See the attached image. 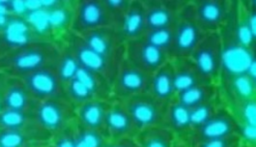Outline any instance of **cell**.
<instances>
[{"label": "cell", "instance_id": "cell-34", "mask_svg": "<svg viewBox=\"0 0 256 147\" xmlns=\"http://www.w3.org/2000/svg\"><path fill=\"white\" fill-rule=\"evenodd\" d=\"M104 147H140L134 138H123L110 140Z\"/></svg>", "mask_w": 256, "mask_h": 147}, {"label": "cell", "instance_id": "cell-1", "mask_svg": "<svg viewBox=\"0 0 256 147\" xmlns=\"http://www.w3.org/2000/svg\"><path fill=\"white\" fill-rule=\"evenodd\" d=\"M61 48L50 41L35 40L9 48L0 58V71L14 78L46 67H56Z\"/></svg>", "mask_w": 256, "mask_h": 147}, {"label": "cell", "instance_id": "cell-7", "mask_svg": "<svg viewBox=\"0 0 256 147\" xmlns=\"http://www.w3.org/2000/svg\"><path fill=\"white\" fill-rule=\"evenodd\" d=\"M121 102V101H120ZM138 132L146 128L164 126L170 104L164 103L149 93L122 101Z\"/></svg>", "mask_w": 256, "mask_h": 147}, {"label": "cell", "instance_id": "cell-31", "mask_svg": "<svg viewBox=\"0 0 256 147\" xmlns=\"http://www.w3.org/2000/svg\"><path fill=\"white\" fill-rule=\"evenodd\" d=\"M30 138L28 130H0V147L26 146Z\"/></svg>", "mask_w": 256, "mask_h": 147}, {"label": "cell", "instance_id": "cell-30", "mask_svg": "<svg viewBox=\"0 0 256 147\" xmlns=\"http://www.w3.org/2000/svg\"><path fill=\"white\" fill-rule=\"evenodd\" d=\"M220 106L218 104V101L214 100L213 102L201 104L196 108H190V124H192V131L203 125L206 121L213 116L218 110ZM190 131V132H192Z\"/></svg>", "mask_w": 256, "mask_h": 147}, {"label": "cell", "instance_id": "cell-17", "mask_svg": "<svg viewBox=\"0 0 256 147\" xmlns=\"http://www.w3.org/2000/svg\"><path fill=\"white\" fill-rule=\"evenodd\" d=\"M256 2H237L236 37L242 48L256 50Z\"/></svg>", "mask_w": 256, "mask_h": 147}, {"label": "cell", "instance_id": "cell-22", "mask_svg": "<svg viewBox=\"0 0 256 147\" xmlns=\"http://www.w3.org/2000/svg\"><path fill=\"white\" fill-rule=\"evenodd\" d=\"M110 103L104 100L93 99L78 106V118L80 127L104 132L106 112Z\"/></svg>", "mask_w": 256, "mask_h": 147}, {"label": "cell", "instance_id": "cell-21", "mask_svg": "<svg viewBox=\"0 0 256 147\" xmlns=\"http://www.w3.org/2000/svg\"><path fill=\"white\" fill-rule=\"evenodd\" d=\"M148 93L164 103L170 104L175 99L177 92L171 60L151 76Z\"/></svg>", "mask_w": 256, "mask_h": 147}, {"label": "cell", "instance_id": "cell-8", "mask_svg": "<svg viewBox=\"0 0 256 147\" xmlns=\"http://www.w3.org/2000/svg\"><path fill=\"white\" fill-rule=\"evenodd\" d=\"M151 76L124 58L112 86V97H114V101L122 102L132 97L148 93Z\"/></svg>", "mask_w": 256, "mask_h": 147}, {"label": "cell", "instance_id": "cell-2", "mask_svg": "<svg viewBox=\"0 0 256 147\" xmlns=\"http://www.w3.org/2000/svg\"><path fill=\"white\" fill-rule=\"evenodd\" d=\"M173 33L171 59L190 58L205 35L196 20L192 1H186L173 26Z\"/></svg>", "mask_w": 256, "mask_h": 147}, {"label": "cell", "instance_id": "cell-19", "mask_svg": "<svg viewBox=\"0 0 256 147\" xmlns=\"http://www.w3.org/2000/svg\"><path fill=\"white\" fill-rule=\"evenodd\" d=\"M36 102L29 94L20 78L4 80L1 89L2 108L16 110H30Z\"/></svg>", "mask_w": 256, "mask_h": 147}, {"label": "cell", "instance_id": "cell-13", "mask_svg": "<svg viewBox=\"0 0 256 147\" xmlns=\"http://www.w3.org/2000/svg\"><path fill=\"white\" fill-rule=\"evenodd\" d=\"M145 9L146 30L171 28L176 24L186 1L142 0Z\"/></svg>", "mask_w": 256, "mask_h": 147}, {"label": "cell", "instance_id": "cell-26", "mask_svg": "<svg viewBox=\"0 0 256 147\" xmlns=\"http://www.w3.org/2000/svg\"><path fill=\"white\" fill-rule=\"evenodd\" d=\"M34 121L30 110L2 108L0 110V130H28Z\"/></svg>", "mask_w": 256, "mask_h": 147}, {"label": "cell", "instance_id": "cell-23", "mask_svg": "<svg viewBox=\"0 0 256 147\" xmlns=\"http://www.w3.org/2000/svg\"><path fill=\"white\" fill-rule=\"evenodd\" d=\"M218 95L216 84H202L183 90L176 94L175 101L188 108L213 102Z\"/></svg>", "mask_w": 256, "mask_h": 147}, {"label": "cell", "instance_id": "cell-35", "mask_svg": "<svg viewBox=\"0 0 256 147\" xmlns=\"http://www.w3.org/2000/svg\"><path fill=\"white\" fill-rule=\"evenodd\" d=\"M171 147H190V144L186 138L177 136L176 140L174 142L173 146Z\"/></svg>", "mask_w": 256, "mask_h": 147}, {"label": "cell", "instance_id": "cell-11", "mask_svg": "<svg viewBox=\"0 0 256 147\" xmlns=\"http://www.w3.org/2000/svg\"><path fill=\"white\" fill-rule=\"evenodd\" d=\"M125 59L150 74H153L171 60L168 52L146 42L142 38L126 42Z\"/></svg>", "mask_w": 256, "mask_h": 147}, {"label": "cell", "instance_id": "cell-29", "mask_svg": "<svg viewBox=\"0 0 256 147\" xmlns=\"http://www.w3.org/2000/svg\"><path fill=\"white\" fill-rule=\"evenodd\" d=\"M142 38L146 42L168 52L171 58L173 39H174L173 28H162V30H146V32L144 33Z\"/></svg>", "mask_w": 256, "mask_h": 147}, {"label": "cell", "instance_id": "cell-12", "mask_svg": "<svg viewBox=\"0 0 256 147\" xmlns=\"http://www.w3.org/2000/svg\"><path fill=\"white\" fill-rule=\"evenodd\" d=\"M194 16L200 28L205 32H220L231 15L234 2L229 0L192 1Z\"/></svg>", "mask_w": 256, "mask_h": 147}, {"label": "cell", "instance_id": "cell-9", "mask_svg": "<svg viewBox=\"0 0 256 147\" xmlns=\"http://www.w3.org/2000/svg\"><path fill=\"white\" fill-rule=\"evenodd\" d=\"M20 78L36 102L65 97L64 84L56 67L42 68Z\"/></svg>", "mask_w": 256, "mask_h": 147}, {"label": "cell", "instance_id": "cell-3", "mask_svg": "<svg viewBox=\"0 0 256 147\" xmlns=\"http://www.w3.org/2000/svg\"><path fill=\"white\" fill-rule=\"evenodd\" d=\"M70 24L72 33L80 35L92 30L114 28V16L106 0H84L76 4Z\"/></svg>", "mask_w": 256, "mask_h": 147}, {"label": "cell", "instance_id": "cell-24", "mask_svg": "<svg viewBox=\"0 0 256 147\" xmlns=\"http://www.w3.org/2000/svg\"><path fill=\"white\" fill-rule=\"evenodd\" d=\"M164 126L175 132L177 136L188 140L192 131L190 108L173 100L168 108Z\"/></svg>", "mask_w": 256, "mask_h": 147}, {"label": "cell", "instance_id": "cell-38", "mask_svg": "<svg viewBox=\"0 0 256 147\" xmlns=\"http://www.w3.org/2000/svg\"><path fill=\"white\" fill-rule=\"evenodd\" d=\"M240 147H256V146H250V144H244V142H242V146Z\"/></svg>", "mask_w": 256, "mask_h": 147}, {"label": "cell", "instance_id": "cell-4", "mask_svg": "<svg viewBox=\"0 0 256 147\" xmlns=\"http://www.w3.org/2000/svg\"><path fill=\"white\" fill-rule=\"evenodd\" d=\"M190 58L207 80L216 84L224 62V46L220 32L205 33Z\"/></svg>", "mask_w": 256, "mask_h": 147}, {"label": "cell", "instance_id": "cell-15", "mask_svg": "<svg viewBox=\"0 0 256 147\" xmlns=\"http://www.w3.org/2000/svg\"><path fill=\"white\" fill-rule=\"evenodd\" d=\"M104 132L110 140L123 138H134L138 132L122 102L114 101L110 104L104 120Z\"/></svg>", "mask_w": 256, "mask_h": 147}, {"label": "cell", "instance_id": "cell-14", "mask_svg": "<svg viewBox=\"0 0 256 147\" xmlns=\"http://www.w3.org/2000/svg\"><path fill=\"white\" fill-rule=\"evenodd\" d=\"M80 36L102 56L122 61L125 58V41L115 28L92 30Z\"/></svg>", "mask_w": 256, "mask_h": 147}, {"label": "cell", "instance_id": "cell-27", "mask_svg": "<svg viewBox=\"0 0 256 147\" xmlns=\"http://www.w3.org/2000/svg\"><path fill=\"white\" fill-rule=\"evenodd\" d=\"M80 69V64L72 56L68 46L64 48L63 50L61 48L59 58L57 59L56 64V70L63 84L65 86L66 84L71 82L72 78H74Z\"/></svg>", "mask_w": 256, "mask_h": 147}, {"label": "cell", "instance_id": "cell-16", "mask_svg": "<svg viewBox=\"0 0 256 147\" xmlns=\"http://www.w3.org/2000/svg\"><path fill=\"white\" fill-rule=\"evenodd\" d=\"M115 28L125 43L142 37L146 32L145 9L142 0H130L127 10Z\"/></svg>", "mask_w": 256, "mask_h": 147}, {"label": "cell", "instance_id": "cell-20", "mask_svg": "<svg viewBox=\"0 0 256 147\" xmlns=\"http://www.w3.org/2000/svg\"><path fill=\"white\" fill-rule=\"evenodd\" d=\"M171 63L173 66L175 88L177 93L202 84H214L202 76L190 58H172Z\"/></svg>", "mask_w": 256, "mask_h": 147}, {"label": "cell", "instance_id": "cell-32", "mask_svg": "<svg viewBox=\"0 0 256 147\" xmlns=\"http://www.w3.org/2000/svg\"><path fill=\"white\" fill-rule=\"evenodd\" d=\"M242 144L241 136L238 134H236L222 138L204 140L190 147H240Z\"/></svg>", "mask_w": 256, "mask_h": 147}, {"label": "cell", "instance_id": "cell-37", "mask_svg": "<svg viewBox=\"0 0 256 147\" xmlns=\"http://www.w3.org/2000/svg\"><path fill=\"white\" fill-rule=\"evenodd\" d=\"M3 82H4V80H1V78H0V110H2V104H1V89H2Z\"/></svg>", "mask_w": 256, "mask_h": 147}, {"label": "cell", "instance_id": "cell-10", "mask_svg": "<svg viewBox=\"0 0 256 147\" xmlns=\"http://www.w3.org/2000/svg\"><path fill=\"white\" fill-rule=\"evenodd\" d=\"M236 134H239L237 121L228 108L220 106L212 118L190 132L188 140L192 146L204 140L222 138Z\"/></svg>", "mask_w": 256, "mask_h": 147}, {"label": "cell", "instance_id": "cell-5", "mask_svg": "<svg viewBox=\"0 0 256 147\" xmlns=\"http://www.w3.org/2000/svg\"><path fill=\"white\" fill-rule=\"evenodd\" d=\"M67 46L80 68L100 74L112 86L115 76L123 60L117 61L102 56L87 44L80 35L74 33H72Z\"/></svg>", "mask_w": 256, "mask_h": 147}, {"label": "cell", "instance_id": "cell-6", "mask_svg": "<svg viewBox=\"0 0 256 147\" xmlns=\"http://www.w3.org/2000/svg\"><path fill=\"white\" fill-rule=\"evenodd\" d=\"M37 127L48 134H60L66 130L74 118L72 104L65 97L37 102L33 112Z\"/></svg>", "mask_w": 256, "mask_h": 147}, {"label": "cell", "instance_id": "cell-33", "mask_svg": "<svg viewBox=\"0 0 256 147\" xmlns=\"http://www.w3.org/2000/svg\"><path fill=\"white\" fill-rule=\"evenodd\" d=\"M56 146L54 147H76V138H74V132H68L67 129L63 132L58 134Z\"/></svg>", "mask_w": 256, "mask_h": 147}, {"label": "cell", "instance_id": "cell-18", "mask_svg": "<svg viewBox=\"0 0 256 147\" xmlns=\"http://www.w3.org/2000/svg\"><path fill=\"white\" fill-rule=\"evenodd\" d=\"M220 80L222 84L224 98L228 104L256 99V78L246 74H220Z\"/></svg>", "mask_w": 256, "mask_h": 147}, {"label": "cell", "instance_id": "cell-28", "mask_svg": "<svg viewBox=\"0 0 256 147\" xmlns=\"http://www.w3.org/2000/svg\"><path fill=\"white\" fill-rule=\"evenodd\" d=\"M64 92L66 99L78 106L87 101L96 99L94 94L78 78H72L64 86Z\"/></svg>", "mask_w": 256, "mask_h": 147}, {"label": "cell", "instance_id": "cell-25", "mask_svg": "<svg viewBox=\"0 0 256 147\" xmlns=\"http://www.w3.org/2000/svg\"><path fill=\"white\" fill-rule=\"evenodd\" d=\"M176 138L175 132L166 126L146 128L134 136L140 147H171Z\"/></svg>", "mask_w": 256, "mask_h": 147}, {"label": "cell", "instance_id": "cell-36", "mask_svg": "<svg viewBox=\"0 0 256 147\" xmlns=\"http://www.w3.org/2000/svg\"><path fill=\"white\" fill-rule=\"evenodd\" d=\"M9 50L8 44H6L2 34H0V58Z\"/></svg>", "mask_w": 256, "mask_h": 147}]
</instances>
